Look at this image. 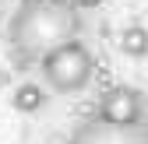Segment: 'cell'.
Wrapping results in <instances>:
<instances>
[{
	"mask_svg": "<svg viewBox=\"0 0 148 144\" xmlns=\"http://www.w3.org/2000/svg\"><path fill=\"white\" fill-rule=\"evenodd\" d=\"M81 14L71 0H21L7 21V53L18 67L42 63L57 46L78 39Z\"/></svg>",
	"mask_w": 148,
	"mask_h": 144,
	"instance_id": "1",
	"label": "cell"
},
{
	"mask_svg": "<svg viewBox=\"0 0 148 144\" xmlns=\"http://www.w3.org/2000/svg\"><path fill=\"white\" fill-rule=\"evenodd\" d=\"M92 74H95V63H92V53L85 42L71 39L64 46H57L42 60V77L53 92L60 95H74V92H85Z\"/></svg>",
	"mask_w": 148,
	"mask_h": 144,
	"instance_id": "2",
	"label": "cell"
},
{
	"mask_svg": "<svg viewBox=\"0 0 148 144\" xmlns=\"http://www.w3.org/2000/svg\"><path fill=\"white\" fill-rule=\"evenodd\" d=\"M71 144H148V127H141V123L120 127V123L95 116V120H85L74 130Z\"/></svg>",
	"mask_w": 148,
	"mask_h": 144,
	"instance_id": "3",
	"label": "cell"
},
{
	"mask_svg": "<svg viewBox=\"0 0 148 144\" xmlns=\"http://www.w3.org/2000/svg\"><path fill=\"white\" fill-rule=\"evenodd\" d=\"M99 116L109 120V123H120V127H131V123H141L145 120V95L138 88H127V84H116L99 98Z\"/></svg>",
	"mask_w": 148,
	"mask_h": 144,
	"instance_id": "4",
	"label": "cell"
},
{
	"mask_svg": "<svg viewBox=\"0 0 148 144\" xmlns=\"http://www.w3.org/2000/svg\"><path fill=\"white\" fill-rule=\"evenodd\" d=\"M120 53L131 60H141L148 56V28L145 25H127L120 32Z\"/></svg>",
	"mask_w": 148,
	"mask_h": 144,
	"instance_id": "5",
	"label": "cell"
},
{
	"mask_svg": "<svg viewBox=\"0 0 148 144\" xmlns=\"http://www.w3.org/2000/svg\"><path fill=\"white\" fill-rule=\"evenodd\" d=\"M14 109L18 113H39L42 105H46V92H42V84H35V81H25V84H18L14 88Z\"/></svg>",
	"mask_w": 148,
	"mask_h": 144,
	"instance_id": "6",
	"label": "cell"
},
{
	"mask_svg": "<svg viewBox=\"0 0 148 144\" xmlns=\"http://www.w3.org/2000/svg\"><path fill=\"white\" fill-rule=\"evenodd\" d=\"M78 11H92V7H99V4H106V0H71Z\"/></svg>",
	"mask_w": 148,
	"mask_h": 144,
	"instance_id": "7",
	"label": "cell"
},
{
	"mask_svg": "<svg viewBox=\"0 0 148 144\" xmlns=\"http://www.w3.org/2000/svg\"><path fill=\"white\" fill-rule=\"evenodd\" d=\"M0 4H7V0H0Z\"/></svg>",
	"mask_w": 148,
	"mask_h": 144,
	"instance_id": "8",
	"label": "cell"
}]
</instances>
